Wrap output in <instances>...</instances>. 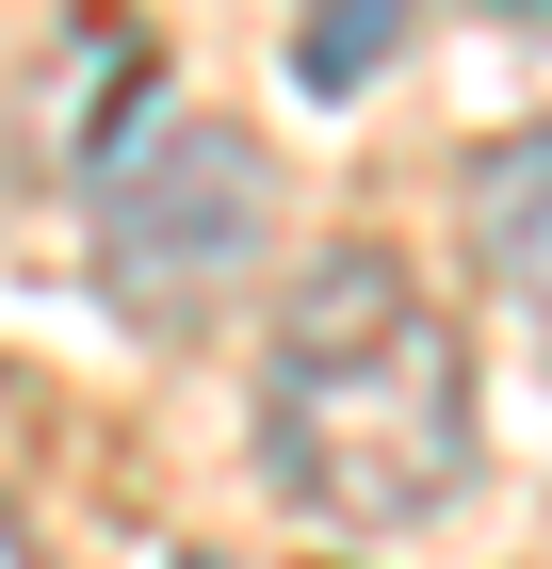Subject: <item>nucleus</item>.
<instances>
[{"label": "nucleus", "mask_w": 552, "mask_h": 569, "mask_svg": "<svg viewBox=\"0 0 552 569\" xmlns=\"http://www.w3.org/2000/svg\"><path fill=\"white\" fill-rule=\"evenodd\" d=\"M260 472L325 537H423L471 488V342L390 244H325L260 342Z\"/></svg>", "instance_id": "1"}, {"label": "nucleus", "mask_w": 552, "mask_h": 569, "mask_svg": "<svg viewBox=\"0 0 552 569\" xmlns=\"http://www.w3.org/2000/svg\"><path fill=\"white\" fill-rule=\"evenodd\" d=\"M82 196H98V277H114L130 326H212V309L244 293V261L277 244V163H260V131H228V114H163V131L114 147Z\"/></svg>", "instance_id": "2"}, {"label": "nucleus", "mask_w": 552, "mask_h": 569, "mask_svg": "<svg viewBox=\"0 0 552 569\" xmlns=\"http://www.w3.org/2000/svg\"><path fill=\"white\" fill-rule=\"evenodd\" d=\"M471 244H488V277H504L520 326H552V114L471 163Z\"/></svg>", "instance_id": "3"}, {"label": "nucleus", "mask_w": 552, "mask_h": 569, "mask_svg": "<svg viewBox=\"0 0 552 569\" xmlns=\"http://www.w3.org/2000/svg\"><path fill=\"white\" fill-rule=\"evenodd\" d=\"M407 66V0H309L293 17V82L309 98H358V82H390Z\"/></svg>", "instance_id": "4"}, {"label": "nucleus", "mask_w": 552, "mask_h": 569, "mask_svg": "<svg viewBox=\"0 0 552 569\" xmlns=\"http://www.w3.org/2000/svg\"><path fill=\"white\" fill-rule=\"evenodd\" d=\"M0 569H49V537H33V521H17V505H0Z\"/></svg>", "instance_id": "5"}, {"label": "nucleus", "mask_w": 552, "mask_h": 569, "mask_svg": "<svg viewBox=\"0 0 552 569\" xmlns=\"http://www.w3.org/2000/svg\"><path fill=\"white\" fill-rule=\"evenodd\" d=\"M504 17H536V0H504Z\"/></svg>", "instance_id": "6"}]
</instances>
